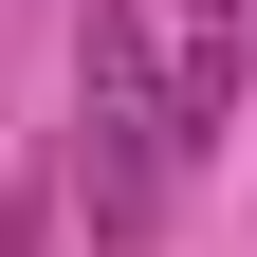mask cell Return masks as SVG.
Listing matches in <instances>:
<instances>
[{
  "label": "cell",
  "mask_w": 257,
  "mask_h": 257,
  "mask_svg": "<svg viewBox=\"0 0 257 257\" xmlns=\"http://www.w3.org/2000/svg\"><path fill=\"white\" fill-rule=\"evenodd\" d=\"M0 257H55V202H37V184L0 202Z\"/></svg>",
  "instance_id": "2"
},
{
  "label": "cell",
  "mask_w": 257,
  "mask_h": 257,
  "mask_svg": "<svg viewBox=\"0 0 257 257\" xmlns=\"http://www.w3.org/2000/svg\"><path fill=\"white\" fill-rule=\"evenodd\" d=\"M202 37H257V0H202Z\"/></svg>",
  "instance_id": "3"
},
{
  "label": "cell",
  "mask_w": 257,
  "mask_h": 257,
  "mask_svg": "<svg viewBox=\"0 0 257 257\" xmlns=\"http://www.w3.org/2000/svg\"><path fill=\"white\" fill-rule=\"evenodd\" d=\"M166 166H184V128H166L147 19H128V0H74V184H92V239L110 257L166 239Z\"/></svg>",
  "instance_id": "1"
}]
</instances>
